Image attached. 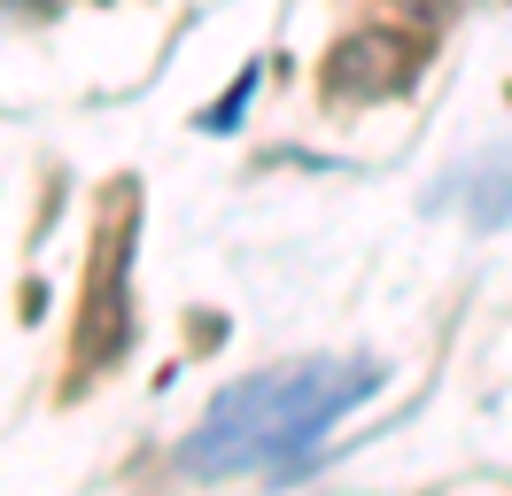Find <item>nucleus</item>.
I'll use <instances>...</instances> for the list:
<instances>
[{
    "mask_svg": "<svg viewBox=\"0 0 512 496\" xmlns=\"http://www.w3.org/2000/svg\"><path fill=\"white\" fill-rule=\"evenodd\" d=\"M381 388V365H280V372H256L241 388H225L202 427L187 442V465L210 473V481H233V473H280V465L311 458L319 434L357 411V403Z\"/></svg>",
    "mask_w": 512,
    "mask_h": 496,
    "instance_id": "1",
    "label": "nucleus"
}]
</instances>
